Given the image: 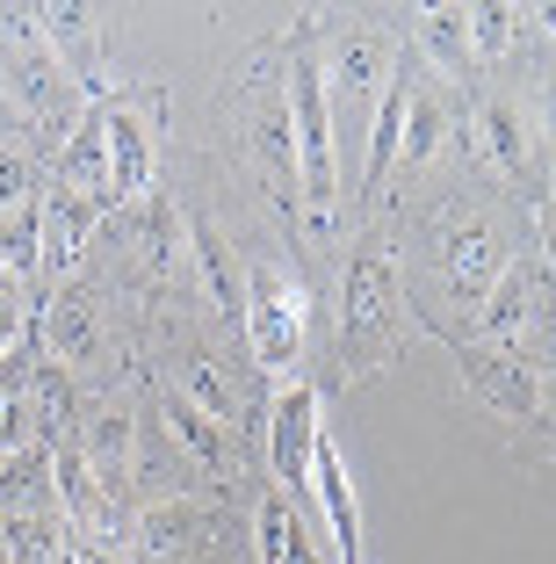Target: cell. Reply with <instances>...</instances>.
<instances>
[{
    "label": "cell",
    "mask_w": 556,
    "mask_h": 564,
    "mask_svg": "<svg viewBox=\"0 0 556 564\" xmlns=\"http://www.w3.org/2000/svg\"><path fill=\"white\" fill-rule=\"evenodd\" d=\"M282 95H290V131H296V203L304 232L318 247L340 239V138H332V95L318 66V15H296V36L282 44Z\"/></svg>",
    "instance_id": "1"
},
{
    "label": "cell",
    "mask_w": 556,
    "mask_h": 564,
    "mask_svg": "<svg viewBox=\"0 0 556 564\" xmlns=\"http://www.w3.org/2000/svg\"><path fill=\"white\" fill-rule=\"evenodd\" d=\"M412 340V304H405V275L383 232H355L347 239V268H340V377L369 383L405 355Z\"/></svg>",
    "instance_id": "2"
},
{
    "label": "cell",
    "mask_w": 556,
    "mask_h": 564,
    "mask_svg": "<svg viewBox=\"0 0 556 564\" xmlns=\"http://www.w3.org/2000/svg\"><path fill=\"white\" fill-rule=\"evenodd\" d=\"M426 261L441 275L448 304L477 318L484 297L499 290V275L513 268V239H506V225H499V210H491L484 196L456 188V196H441L426 210Z\"/></svg>",
    "instance_id": "3"
},
{
    "label": "cell",
    "mask_w": 556,
    "mask_h": 564,
    "mask_svg": "<svg viewBox=\"0 0 556 564\" xmlns=\"http://www.w3.org/2000/svg\"><path fill=\"white\" fill-rule=\"evenodd\" d=\"M0 87H8V101L30 117V131L58 138V145H66L73 123L87 117V95L66 80V66L51 58L36 8H0Z\"/></svg>",
    "instance_id": "4"
},
{
    "label": "cell",
    "mask_w": 556,
    "mask_h": 564,
    "mask_svg": "<svg viewBox=\"0 0 556 564\" xmlns=\"http://www.w3.org/2000/svg\"><path fill=\"white\" fill-rule=\"evenodd\" d=\"M239 138L261 166V188L282 217H304L296 203V131H290V95H282V44H261L239 73Z\"/></svg>",
    "instance_id": "5"
},
{
    "label": "cell",
    "mask_w": 556,
    "mask_h": 564,
    "mask_svg": "<svg viewBox=\"0 0 556 564\" xmlns=\"http://www.w3.org/2000/svg\"><path fill=\"white\" fill-rule=\"evenodd\" d=\"M246 348H253V369L268 383H296L304 377V348H312V290L275 261H246Z\"/></svg>",
    "instance_id": "6"
},
{
    "label": "cell",
    "mask_w": 556,
    "mask_h": 564,
    "mask_svg": "<svg viewBox=\"0 0 556 564\" xmlns=\"http://www.w3.org/2000/svg\"><path fill=\"white\" fill-rule=\"evenodd\" d=\"M448 355H456V383L462 399L484 405V413L513 420V427H535L549 405H542V362L527 348H484V340H456V333H441Z\"/></svg>",
    "instance_id": "7"
},
{
    "label": "cell",
    "mask_w": 556,
    "mask_h": 564,
    "mask_svg": "<svg viewBox=\"0 0 556 564\" xmlns=\"http://www.w3.org/2000/svg\"><path fill=\"white\" fill-rule=\"evenodd\" d=\"M470 145H477V166H491L499 182H535L542 166V131H535V109H527L521 95H506V87H477L470 101Z\"/></svg>",
    "instance_id": "8"
},
{
    "label": "cell",
    "mask_w": 556,
    "mask_h": 564,
    "mask_svg": "<svg viewBox=\"0 0 556 564\" xmlns=\"http://www.w3.org/2000/svg\"><path fill=\"white\" fill-rule=\"evenodd\" d=\"M318 66H326V95H347V101H369L391 87L397 73V44L361 15H340V22H318Z\"/></svg>",
    "instance_id": "9"
},
{
    "label": "cell",
    "mask_w": 556,
    "mask_h": 564,
    "mask_svg": "<svg viewBox=\"0 0 556 564\" xmlns=\"http://www.w3.org/2000/svg\"><path fill=\"white\" fill-rule=\"evenodd\" d=\"M326 442V399H318V383H282L275 399H268V427H261V448H268V470L282 478V492L304 499L312 485V456Z\"/></svg>",
    "instance_id": "10"
},
{
    "label": "cell",
    "mask_w": 556,
    "mask_h": 564,
    "mask_svg": "<svg viewBox=\"0 0 556 564\" xmlns=\"http://www.w3.org/2000/svg\"><path fill=\"white\" fill-rule=\"evenodd\" d=\"M30 340H36V348H44L58 369H73V377H95V369L109 362L101 304L87 297L80 282H51L44 304H36V318H30Z\"/></svg>",
    "instance_id": "11"
},
{
    "label": "cell",
    "mask_w": 556,
    "mask_h": 564,
    "mask_svg": "<svg viewBox=\"0 0 556 564\" xmlns=\"http://www.w3.org/2000/svg\"><path fill=\"white\" fill-rule=\"evenodd\" d=\"M152 117H160V95H109V101H101V123H109V188H116V210H123V203H138L152 188V166H160Z\"/></svg>",
    "instance_id": "12"
},
{
    "label": "cell",
    "mask_w": 556,
    "mask_h": 564,
    "mask_svg": "<svg viewBox=\"0 0 556 564\" xmlns=\"http://www.w3.org/2000/svg\"><path fill=\"white\" fill-rule=\"evenodd\" d=\"M535 333H556V326H549V304H542L535 253H513V268L499 275V290L484 297V312L470 318V340H484V348H527Z\"/></svg>",
    "instance_id": "13"
},
{
    "label": "cell",
    "mask_w": 556,
    "mask_h": 564,
    "mask_svg": "<svg viewBox=\"0 0 556 564\" xmlns=\"http://www.w3.org/2000/svg\"><path fill=\"white\" fill-rule=\"evenodd\" d=\"M36 22H44V44L51 58L66 66V80L80 87L87 101H109V58H101V8H87V0H58V8H36Z\"/></svg>",
    "instance_id": "14"
},
{
    "label": "cell",
    "mask_w": 556,
    "mask_h": 564,
    "mask_svg": "<svg viewBox=\"0 0 556 564\" xmlns=\"http://www.w3.org/2000/svg\"><path fill=\"white\" fill-rule=\"evenodd\" d=\"M253 564H332L312 499L282 492V485H268L253 499Z\"/></svg>",
    "instance_id": "15"
},
{
    "label": "cell",
    "mask_w": 556,
    "mask_h": 564,
    "mask_svg": "<svg viewBox=\"0 0 556 564\" xmlns=\"http://www.w3.org/2000/svg\"><path fill=\"white\" fill-rule=\"evenodd\" d=\"M304 499L318 507V529H326V550L332 564H369V550H361V507H355V478H347V456L340 442H318L312 456V485H304Z\"/></svg>",
    "instance_id": "16"
},
{
    "label": "cell",
    "mask_w": 556,
    "mask_h": 564,
    "mask_svg": "<svg viewBox=\"0 0 556 564\" xmlns=\"http://www.w3.org/2000/svg\"><path fill=\"white\" fill-rule=\"evenodd\" d=\"M160 420H166V442L203 470V478H239L246 470V448L225 420H210L196 399H181V391H160Z\"/></svg>",
    "instance_id": "17"
},
{
    "label": "cell",
    "mask_w": 556,
    "mask_h": 564,
    "mask_svg": "<svg viewBox=\"0 0 556 564\" xmlns=\"http://www.w3.org/2000/svg\"><path fill=\"white\" fill-rule=\"evenodd\" d=\"M405 95H412V66L397 58L391 87H383L377 109H369V152H361V196H355V203H369V210L383 203V188H391V174H397V152H405Z\"/></svg>",
    "instance_id": "18"
},
{
    "label": "cell",
    "mask_w": 556,
    "mask_h": 564,
    "mask_svg": "<svg viewBox=\"0 0 556 564\" xmlns=\"http://www.w3.org/2000/svg\"><path fill=\"white\" fill-rule=\"evenodd\" d=\"M36 232H44V275L73 282V268L87 261V247H95V232H101V210L80 203V196H66V188H44V196H36Z\"/></svg>",
    "instance_id": "19"
},
{
    "label": "cell",
    "mask_w": 556,
    "mask_h": 564,
    "mask_svg": "<svg viewBox=\"0 0 556 564\" xmlns=\"http://www.w3.org/2000/svg\"><path fill=\"white\" fill-rule=\"evenodd\" d=\"M73 448H80L87 470L101 478V492L116 499V485L138 478V420H131V405H95V413H80Z\"/></svg>",
    "instance_id": "20"
},
{
    "label": "cell",
    "mask_w": 556,
    "mask_h": 564,
    "mask_svg": "<svg viewBox=\"0 0 556 564\" xmlns=\"http://www.w3.org/2000/svg\"><path fill=\"white\" fill-rule=\"evenodd\" d=\"M412 44H419V58H426V73H434V80H470V73H477L470 8H456V0L412 8Z\"/></svg>",
    "instance_id": "21"
},
{
    "label": "cell",
    "mask_w": 556,
    "mask_h": 564,
    "mask_svg": "<svg viewBox=\"0 0 556 564\" xmlns=\"http://www.w3.org/2000/svg\"><path fill=\"white\" fill-rule=\"evenodd\" d=\"M210 521H217V514L203 507V499L174 492V499H152V507H138L131 535H138V550H145V557H181V550L210 543Z\"/></svg>",
    "instance_id": "22"
},
{
    "label": "cell",
    "mask_w": 556,
    "mask_h": 564,
    "mask_svg": "<svg viewBox=\"0 0 556 564\" xmlns=\"http://www.w3.org/2000/svg\"><path fill=\"white\" fill-rule=\"evenodd\" d=\"M188 261H196V275H203V290H210L217 318L239 326V318H246V268L231 261V239L217 232L210 217H196V210H188Z\"/></svg>",
    "instance_id": "23"
},
{
    "label": "cell",
    "mask_w": 556,
    "mask_h": 564,
    "mask_svg": "<svg viewBox=\"0 0 556 564\" xmlns=\"http://www.w3.org/2000/svg\"><path fill=\"white\" fill-rule=\"evenodd\" d=\"M441 145H456V109H448L441 80H419L412 73V95H405V152H397V166H426L441 160Z\"/></svg>",
    "instance_id": "24"
},
{
    "label": "cell",
    "mask_w": 556,
    "mask_h": 564,
    "mask_svg": "<svg viewBox=\"0 0 556 564\" xmlns=\"http://www.w3.org/2000/svg\"><path fill=\"white\" fill-rule=\"evenodd\" d=\"M30 340H22L15 355H0V456H15V448L36 442L30 427Z\"/></svg>",
    "instance_id": "25"
},
{
    "label": "cell",
    "mask_w": 556,
    "mask_h": 564,
    "mask_svg": "<svg viewBox=\"0 0 556 564\" xmlns=\"http://www.w3.org/2000/svg\"><path fill=\"white\" fill-rule=\"evenodd\" d=\"M521 8H506V0H477L470 8V51H477V66H499L513 44H521Z\"/></svg>",
    "instance_id": "26"
},
{
    "label": "cell",
    "mask_w": 556,
    "mask_h": 564,
    "mask_svg": "<svg viewBox=\"0 0 556 564\" xmlns=\"http://www.w3.org/2000/svg\"><path fill=\"white\" fill-rule=\"evenodd\" d=\"M36 182H44L36 145H0V217L30 210V203H36Z\"/></svg>",
    "instance_id": "27"
},
{
    "label": "cell",
    "mask_w": 556,
    "mask_h": 564,
    "mask_svg": "<svg viewBox=\"0 0 556 564\" xmlns=\"http://www.w3.org/2000/svg\"><path fill=\"white\" fill-rule=\"evenodd\" d=\"M535 275H542V304H549V326H556V188L535 203Z\"/></svg>",
    "instance_id": "28"
},
{
    "label": "cell",
    "mask_w": 556,
    "mask_h": 564,
    "mask_svg": "<svg viewBox=\"0 0 556 564\" xmlns=\"http://www.w3.org/2000/svg\"><path fill=\"white\" fill-rule=\"evenodd\" d=\"M30 318H36V304H30V290H22L8 268H0V355H15L22 340H30Z\"/></svg>",
    "instance_id": "29"
},
{
    "label": "cell",
    "mask_w": 556,
    "mask_h": 564,
    "mask_svg": "<svg viewBox=\"0 0 556 564\" xmlns=\"http://www.w3.org/2000/svg\"><path fill=\"white\" fill-rule=\"evenodd\" d=\"M535 131H542V145L556 152V73L542 80V95H535Z\"/></svg>",
    "instance_id": "30"
},
{
    "label": "cell",
    "mask_w": 556,
    "mask_h": 564,
    "mask_svg": "<svg viewBox=\"0 0 556 564\" xmlns=\"http://www.w3.org/2000/svg\"><path fill=\"white\" fill-rule=\"evenodd\" d=\"M535 362H542V405L556 413V333H549V355H535Z\"/></svg>",
    "instance_id": "31"
},
{
    "label": "cell",
    "mask_w": 556,
    "mask_h": 564,
    "mask_svg": "<svg viewBox=\"0 0 556 564\" xmlns=\"http://www.w3.org/2000/svg\"><path fill=\"white\" fill-rule=\"evenodd\" d=\"M527 22H542V36H549V44H556V0H549V8H535V15H527Z\"/></svg>",
    "instance_id": "32"
},
{
    "label": "cell",
    "mask_w": 556,
    "mask_h": 564,
    "mask_svg": "<svg viewBox=\"0 0 556 564\" xmlns=\"http://www.w3.org/2000/svg\"><path fill=\"white\" fill-rule=\"evenodd\" d=\"M542 456H549V464H556V427H549V442H542Z\"/></svg>",
    "instance_id": "33"
},
{
    "label": "cell",
    "mask_w": 556,
    "mask_h": 564,
    "mask_svg": "<svg viewBox=\"0 0 556 564\" xmlns=\"http://www.w3.org/2000/svg\"><path fill=\"white\" fill-rule=\"evenodd\" d=\"M0 564H8V535H0Z\"/></svg>",
    "instance_id": "34"
}]
</instances>
